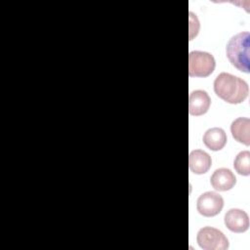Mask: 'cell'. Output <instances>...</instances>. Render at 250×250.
Instances as JSON below:
<instances>
[{"label": "cell", "instance_id": "6da1fadb", "mask_svg": "<svg viewBox=\"0 0 250 250\" xmlns=\"http://www.w3.org/2000/svg\"><path fill=\"white\" fill-rule=\"evenodd\" d=\"M215 94L223 101L237 104L244 102L249 93L245 80L228 72L220 73L214 81Z\"/></svg>", "mask_w": 250, "mask_h": 250}, {"label": "cell", "instance_id": "7a4b0ae2", "mask_svg": "<svg viewBox=\"0 0 250 250\" xmlns=\"http://www.w3.org/2000/svg\"><path fill=\"white\" fill-rule=\"evenodd\" d=\"M249 40L248 32H239L227 44L226 52L229 62L238 70L249 73Z\"/></svg>", "mask_w": 250, "mask_h": 250}, {"label": "cell", "instance_id": "3957f363", "mask_svg": "<svg viewBox=\"0 0 250 250\" xmlns=\"http://www.w3.org/2000/svg\"><path fill=\"white\" fill-rule=\"evenodd\" d=\"M216 62L210 53L192 51L188 55V75L190 77H207L215 69Z\"/></svg>", "mask_w": 250, "mask_h": 250}, {"label": "cell", "instance_id": "277c9868", "mask_svg": "<svg viewBox=\"0 0 250 250\" xmlns=\"http://www.w3.org/2000/svg\"><path fill=\"white\" fill-rule=\"evenodd\" d=\"M196 241L204 250H226L229 248L227 236L218 229L203 227L196 235Z\"/></svg>", "mask_w": 250, "mask_h": 250}, {"label": "cell", "instance_id": "5b68a950", "mask_svg": "<svg viewBox=\"0 0 250 250\" xmlns=\"http://www.w3.org/2000/svg\"><path fill=\"white\" fill-rule=\"evenodd\" d=\"M224 207L223 197L215 191L202 193L196 202L198 213L204 217H214L218 215Z\"/></svg>", "mask_w": 250, "mask_h": 250}, {"label": "cell", "instance_id": "8992f818", "mask_svg": "<svg viewBox=\"0 0 250 250\" xmlns=\"http://www.w3.org/2000/svg\"><path fill=\"white\" fill-rule=\"evenodd\" d=\"M226 227L232 232L241 233L249 228V218L245 211L237 208L229 209L224 219Z\"/></svg>", "mask_w": 250, "mask_h": 250}, {"label": "cell", "instance_id": "52a82bcc", "mask_svg": "<svg viewBox=\"0 0 250 250\" xmlns=\"http://www.w3.org/2000/svg\"><path fill=\"white\" fill-rule=\"evenodd\" d=\"M211 104V99L206 91L195 90L188 97V112L193 116L205 114Z\"/></svg>", "mask_w": 250, "mask_h": 250}, {"label": "cell", "instance_id": "ba28073f", "mask_svg": "<svg viewBox=\"0 0 250 250\" xmlns=\"http://www.w3.org/2000/svg\"><path fill=\"white\" fill-rule=\"evenodd\" d=\"M211 186L219 191H227L231 189L235 183L236 178L234 174L228 168H220L215 170L210 178Z\"/></svg>", "mask_w": 250, "mask_h": 250}, {"label": "cell", "instance_id": "9c48e42d", "mask_svg": "<svg viewBox=\"0 0 250 250\" xmlns=\"http://www.w3.org/2000/svg\"><path fill=\"white\" fill-rule=\"evenodd\" d=\"M212 164L211 156L204 150L194 149L188 155V166L192 173L201 175L208 172Z\"/></svg>", "mask_w": 250, "mask_h": 250}, {"label": "cell", "instance_id": "30bf717a", "mask_svg": "<svg viewBox=\"0 0 250 250\" xmlns=\"http://www.w3.org/2000/svg\"><path fill=\"white\" fill-rule=\"evenodd\" d=\"M230 132L233 139L245 146L250 145V120L247 117H238L232 121Z\"/></svg>", "mask_w": 250, "mask_h": 250}, {"label": "cell", "instance_id": "8fae6325", "mask_svg": "<svg viewBox=\"0 0 250 250\" xmlns=\"http://www.w3.org/2000/svg\"><path fill=\"white\" fill-rule=\"evenodd\" d=\"M204 145L213 151L221 150L227 144V134L219 127L208 129L203 135Z\"/></svg>", "mask_w": 250, "mask_h": 250}, {"label": "cell", "instance_id": "7c38bea8", "mask_svg": "<svg viewBox=\"0 0 250 250\" xmlns=\"http://www.w3.org/2000/svg\"><path fill=\"white\" fill-rule=\"evenodd\" d=\"M234 170L241 176L250 175V152L248 150L240 151L233 161Z\"/></svg>", "mask_w": 250, "mask_h": 250}]
</instances>
